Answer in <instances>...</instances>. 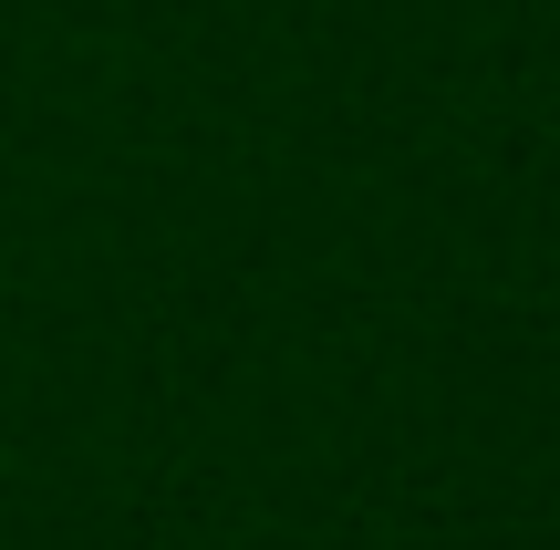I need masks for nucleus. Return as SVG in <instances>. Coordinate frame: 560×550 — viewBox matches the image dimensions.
Masks as SVG:
<instances>
[]
</instances>
